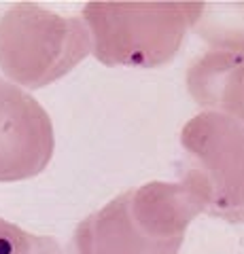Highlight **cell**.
Listing matches in <instances>:
<instances>
[{
	"instance_id": "6da1fadb",
	"label": "cell",
	"mask_w": 244,
	"mask_h": 254,
	"mask_svg": "<svg viewBox=\"0 0 244 254\" xmlns=\"http://www.w3.org/2000/svg\"><path fill=\"white\" fill-rule=\"evenodd\" d=\"M202 9L195 0H96L83 6L81 19L98 62L155 68L176 55Z\"/></svg>"
},
{
	"instance_id": "7a4b0ae2",
	"label": "cell",
	"mask_w": 244,
	"mask_h": 254,
	"mask_svg": "<svg viewBox=\"0 0 244 254\" xmlns=\"http://www.w3.org/2000/svg\"><path fill=\"white\" fill-rule=\"evenodd\" d=\"M91 53L81 17H64L36 4H17L0 17V70L19 87H47Z\"/></svg>"
},
{
	"instance_id": "3957f363",
	"label": "cell",
	"mask_w": 244,
	"mask_h": 254,
	"mask_svg": "<svg viewBox=\"0 0 244 254\" xmlns=\"http://www.w3.org/2000/svg\"><path fill=\"white\" fill-rule=\"evenodd\" d=\"M180 144L187 168L204 180L208 214L244 222V125L217 110H204L185 123Z\"/></svg>"
},
{
	"instance_id": "277c9868",
	"label": "cell",
	"mask_w": 244,
	"mask_h": 254,
	"mask_svg": "<svg viewBox=\"0 0 244 254\" xmlns=\"http://www.w3.org/2000/svg\"><path fill=\"white\" fill-rule=\"evenodd\" d=\"M56 148L47 110L9 78H0V182L28 180L49 165Z\"/></svg>"
},
{
	"instance_id": "5b68a950",
	"label": "cell",
	"mask_w": 244,
	"mask_h": 254,
	"mask_svg": "<svg viewBox=\"0 0 244 254\" xmlns=\"http://www.w3.org/2000/svg\"><path fill=\"white\" fill-rule=\"evenodd\" d=\"M208 210V190L193 170L178 182H149L130 190V214L147 235L162 242L185 240V231L198 214Z\"/></svg>"
},
{
	"instance_id": "8992f818",
	"label": "cell",
	"mask_w": 244,
	"mask_h": 254,
	"mask_svg": "<svg viewBox=\"0 0 244 254\" xmlns=\"http://www.w3.org/2000/svg\"><path fill=\"white\" fill-rule=\"evenodd\" d=\"M73 254H178L183 240L162 242L147 235L130 214V190L79 222Z\"/></svg>"
},
{
	"instance_id": "52a82bcc",
	"label": "cell",
	"mask_w": 244,
	"mask_h": 254,
	"mask_svg": "<svg viewBox=\"0 0 244 254\" xmlns=\"http://www.w3.org/2000/svg\"><path fill=\"white\" fill-rule=\"evenodd\" d=\"M187 89L200 106L244 125V55L215 49L204 53L187 70Z\"/></svg>"
},
{
	"instance_id": "ba28073f",
	"label": "cell",
	"mask_w": 244,
	"mask_h": 254,
	"mask_svg": "<svg viewBox=\"0 0 244 254\" xmlns=\"http://www.w3.org/2000/svg\"><path fill=\"white\" fill-rule=\"evenodd\" d=\"M193 28L215 51L244 55V2L204 4Z\"/></svg>"
},
{
	"instance_id": "9c48e42d",
	"label": "cell",
	"mask_w": 244,
	"mask_h": 254,
	"mask_svg": "<svg viewBox=\"0 0 244 254\" xmlns=\"http://www.w3.org/2000/svg\"><path fill=\"white\" fill-rule=\"evenodd\" d=\"M32 235L21 227L0 218V254H30Z\"/></svg>"
},
{
	"instance_id": "30bf717a",
	"label": "cell",
	"mask_w": 244,
	"mask_h": 254,
	"mask_svg": "<svg viewBox=\"0 0 244 254\" xmlns=\"http://www.w3.org/2000/svg\"><path fill=\"white\" fill-rule=\"evenodd\" d=\"M30 254H64L62 246L47 235H32L30 242Z\"/></svg>"
}]
</instances>
